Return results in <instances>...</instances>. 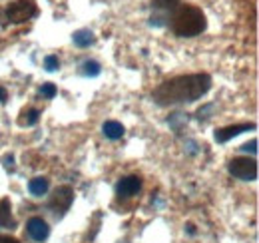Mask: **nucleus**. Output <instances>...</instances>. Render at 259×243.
Here are the masks:
<instances>
[{
    "label": "nucleus",
    "mask_w": 259,
    "mask_h": 243,
    "mask_svg": "<svg viewBox=\"0 0 259 243\" xmlns=\"http://www.w3.org/2000/svg\"><path fill=\"white\" fill-rule=\"evenodd\" d=\"M211 88V78L207 74H190L180 76L169 82H163L158 90L154 92V100L160 106H171L182 102H195L201 96H205Z\"/></svg>",
    "instance_id": "f257e3e1"
},
{
    "label": "nucleus",
    "mask_w": 259,
    "mask_h": 243,
    "mask_svg": "<svg viewBox=\"0 0 259 243\" xmlns=\"http://www.w3.org/2000/svg\"><path fill=\"white\" fill-rule=\"evenodd\" d=\"M169 26H171V32L176 36L192 38V36H197L205 30V16L197 6L184 4V6L176 8Z\"/></svg>",
    "instance_id": "f03ea898"
},
{
    "label": "nucleus",
    "mask_w": 259,
    "mask_h": 243,
    "mask_svg": "<svg viewBox=\"0 0 259 243\" xmlns=\"http://www.w3.org/2000/svg\"><path fill=\"white\" fill-rule=\"evenodd\" d=\"M229 174L241 182H255L257 180V161L249 155L245 157H233L227 166Z\"/></svg>",
    "instance_id": "7ed1b4c3"
},
{
    "label": "nucleus",
    "mask_w": 259,
    "mask_h": 243,
    "mask_svg": "<svg viewBox=\"0 0 259 243\" xmlns=\"http://www.w3.org/2000/svg\"><path fill=\"white\" fill-rule=\"evenodd\" d=\"M36 14H38V8H36L34 0H16V2H12V4L8 6V10H6L8 20L14 22V24L26 22V20L34 18Z\"/></svg>",
    "instance_id": "20e7f679"
},
{
    "label": "nucleus",
    "mask_w": 259,
    "mask_h": 243,
    "mask_svg": "<svg viewBox=\"0 0 259 243\" xmlns=\"http://www.w3.org/2000/svg\"><path fill=\"white\" fill-rule=\"evenodd\" d=\"M72 199H74V191H72V187H68V185H62V187H58L56 191H54V195L50 197V210L54 213H64L68 208H70V204H72Z\"/></svg>",
    "instance_id": "39448f33"
},
{
    "label": "nucleus",
    "mask_w": 259,
    "mask_h": 243,
    "mask_svg": "<svg viewBox=\"0 0 259 243\" xmlns=\"http://www.w3.org/2000/svg\"><path fill=\"white\" fill-rule=\"evenodd\" d=\"M180 6V0H152V8L156 12H162L160 16H152L150 24L152 26H163L165 24V16L176 12V8Z\"/></svg>",
    "instance_id": "423d86ee"
},
{
    "label": "nucleus",
    "mask_w": 259,
    "mask_h": 243,
    "mask_svg": "<svg viewBox=\"0 0 259 243\" xmlns=\"http://www.w3.org/2000/svg\"><path fill=\"white\" fill-rule=\"evenodd\" d=\"M140 189H142V180H140L138 176L122 178L120 182L116 183V195H120V197H132V195H136Z\"/></svg>",
    "instance_id": "0eeeda50"
},
{
    "label": "nucleus",
    "mask_w": 259,
    "mask_h": 243,
    "mask_svg": "<svg viewBox=\"0 0 259 243\" xmlns=\"http://www.w3.org/2000/svg\"><path fill=\"white\" fill-rule=\"evenodd\" d=\"M249 130H255V124H237V126H227L215 132V142L218 144H226L227 140L243 134V132H249Z\"/></svg>",
    "instance_id": "6e6552de"
},
{
    "label": "nucleus",
    "mask_w": 259,
    "mask_h": 243,
    "mask_svg": "<svg viewBox=\"0 0 259 243\" xmlns=\"http://www.w3.org/2000/svg\"><path fill=\"white\" fill-rule=\"evenodd\" d=\"M26 229H28V235L34 241H44L50 235V227L42 217H30L26 223Z\"/></svg>",
    "instance_id": "1a4fd4ad"
},
{
    "label": "nucleus",
    "mask_w": 259,
    "mask_h": 243,
    "mask_svg": "<svg viewBox=\"0 0 259 243\" xmlns=\"http://www.w3.org/2000/svg\"><path fill=\"white\" fill-rule=\"evenodd\" d=\"M102 132H104V136L108 138V140H120L122 136H124V126L120 124V122L116 120H108L104 122V126H102Z\"/></svg>",
    "instance_id": "9d476101"
},
{
    "label": "nucleus",
    "mask_w": 259,
    "mask_h": 243,
    "mask_svg": "<svg viewBox=\"0 0 259 243\" xmlns=\"http://www.w3.org/2000/svg\"><path fill=\"white\" fill-rule=\"evenodd\" d=\"M94 34L88 30V28H82V30H76L72 34V42L78 46V48H88L94 44Z\"/></svg>",
    "instance_id": "9b49d317"
},
{
    "label": "nucleus",
    "mask_w": 259,
    "mask_h": 243,
    "mask_svg": "<svg viewBox=\"0 0 259 243\" xmlns=\"http://www.w3.org/2000/svg\"><path fill=\"white\" fill-rule=\"evenodd\" d=\"M12 210H10V201L8 199H0V227L8 229V227H14V221H12Z\"/></svg>",
    "instance_id": "f8f14e48"
},
{
    "label": "nucleus",
    "mask_w": 259,
    "mask_h": 243,
    "mask_svg": "<svg viewBox=\"0 0 259 243\" xmlns=\"http://www.w3.org/2000/svg\"><path fill=\"white\" fill-rule=\"evenodd\" d=\"M48 187H50V182L46 178H34V180L28 182V191L36 197H42L48 191Z\"/></svg>",
    "instance_id": "ddd939ff"
},
{
    "label": "nucleus",
    "mask_w": 259,
    "mask_h": 243,
    "mask_svg": "<svg viewBox=\"0 0 259 243\" xmlns=\"http://www.w3.org/2000/svg\"><path fill=\"white\" fill-rule=\"evenodd\" d=\"M102 72V68H100V64L94 60H86L82 64V74L84 76H88V78H96L98 74Z\"/></svg>",
    "instance_id": "4468645a"
},
{
    "label": "nucleus",
    "mask_w": 259,
    "mask_h": 243,
    "mask_svg": "<svg viewBox=\"0 0 259 243\" xmlns=\"http://www.w3.org/2000/svg\"><path fill=\"white\" fill-rule=\"evenodd\" d=\"M24 118H20V124L22 126H34V124H38V120H40V112L38 110H28V112H24L22 114Z\"/></svg>",
    "instance_id": "2eb2a0df"
},
{
    "label": "nucleus",
    "mask_w": 259,
    "mask_h": 243,
    "mask_svg": "<svg viewBox=\"0 0 259 243\" xmlns=\"http://www.w3.org/2000/svg\"><path fill=\"white\" fill-rule=\"evenodd\" d=\"M44 68H46L48 72H56V70L60 68V60H58V56H54V54L46 56V58H44Z\"/></svg>",
    "instance_id": "dca6fc26"
},
{
    "label": "nucleus",
    "mask_w": 259,
    "mask_h": 243,
    "mask_svg": "<svg viewBox=\"0 0 259 243\" xmlns=\"http://www.w3.org/2000/svg\"><path fill=\"white\" fill-rule=\"evenodd\" d=\"M40 94H42L44 98H48V100H50V98H54V96H56V86H54V84H50V82H46V84H42V86H40Z\"/></svg>",
    "instance_id": "f3484780"
},
{
    "label": "nucleus",
    "mask_w": 259,
    "mask_h": 243,
    "mask_svg": "<svg viewBox=\"0 0 259 243\" xmlns=\"http://www.w3.org/2000/svg\"><path fill=\"white\" fill-rule=\"evenodd\" d=\"M241 152H245V153H251V155H255V153H257V140H251V142H247V144H243V146H241Z\"/></svg>",
    "instance_id": "a211bd4d"
},
{
    "label": "nucleus",
    "mask_w": 259,
    "mask_h": 243,
    "mask_svg": "<svg viewBox=\"0 0 259 243\" xmlns=\"http://www.w3.org/2000/svg\"><path fill=\"white\" fill-rule=\"evenodd\" d=\"M4 168L6 170H14V157L12 155H6L4 157Z\"/></svg>",
    "instance_id": "6ab92c4d"
},
{
    "label": "nucleus",
    "mask_w": 259,
    "mask_h": 243,
    "mask_svg": "<svg viewBox=\"0 0 259 243\" xmlns=\"http://www.w3.org/2000/svg\"><path fill=\"white\" fill-rule=\"evenodd\" d=\"M6 100H8V92H6V88L0 86V104H4Z\"/></svg>",
    "instance_id": "aec40b11"
},
{
    "label": "nucleus",
    "mask_w": 259,
    "mask_h": 243,
    "mask_svg": "<svg viewBox=\"0 0 259 243\" xmlns=\"http://www.w3.org/2000/svg\"><path fill=\"white\" fill-rule=\"evenodd\" d=\"M0 243H20V241L14 239V237H2V235H0Z\"/></svg>",
    "instance_id": "412c9836"
},
{
    "label": "nucleus",
    "mask_w": 259,
    "mask_h": 243,
    "mask_svg": "<svg viewBox=\"0 0 259 243\" xmlns=\"http://www.w3.org/2000/svg\"><path fill=\"white\" fill-rule=\"evenodd\" d=\"M188 233H192V235H194V233H195V229H194V225H192V223L188 225Z\"/></svg>",
    "instance_id": "4be33fe9"
}]
</instances>
